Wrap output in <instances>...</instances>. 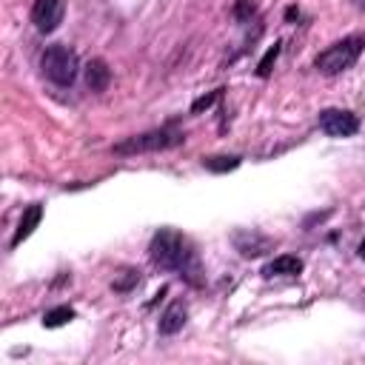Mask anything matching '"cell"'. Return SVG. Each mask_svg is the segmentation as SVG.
<instances>
[{"label":"cell","instance_id":"cell-1","mask_svg":"<svg viewBox=\"0 0 365 365\" xmlns=\"http://www.w3.org/2000/svg\"><path fill=\"white\" fill-rule=\"evenodd\" d=\"M148 251H151V259H154L160 268H168V271H182V274H188V271L197 265L188 240H185L182 234H177V231H168V228L154 234Z\"/></svg>","mask_w":365,"mask_h":365},{"label":"cell","instance_id":"cell-2","mask_svg":"<svg viewBox=\"0 0 365 365\" xmlns=\"http://www.w3.org/2000/svg\"><path fill=\"white\" fill-rule=\"evenodd\" d=\"M40 66H43V74H46L51 83H57V86H71L74 77H77V68H80L77 54H74L68 46H60V43H57V46H48V48L43 51Z\"/></svg>","mask_w":365,"mask_h":365},{"label":"cell","instance_id":"cell-3","mask_svg":"<svg viewBox=\"0 0 365 365\" xmlns=\"http://www.w3.org/2000/svg\"><path fill=\"white\" fill-rule=\"evenodd\" d=\"M362 48H365V40H362V37H345V40L328 46V48L317 57V68H319L322 74H339V71L351 68V66L359 60Z\"/></svg>","mask_w":365,"mask_h":365},{"label":"cell","instance_id":"cell-4","mask_svg":"<svg viewBox=\"0 0 365 365\" xmlns=\"http://www.w3.org/2000/svg\"><path fill=\"white\" fill-rule=\"evenodd\" d=\"M185 140L182 131H174V128H157V131H145V134H134L123 143L114 145L117 154H140V151H163V148H171V145H180Z\"/></svg>","mask_w":365,"mask_h":365},{"label":"cell","instance_id":"cell-5","mask_svg":"<svg viewBox=\"0 0 365 365\" xmlns=\"http://www.w3.org/2000/svg\"><path fill=\"white\" fill-rule=\"evenodd\" d=\"M319 128L328 137H351L359 131V120L345 108H325L319 111Z\"/></svg>","mask_w":365,"mask_h":365},{"label":"cell","instance_id":"cell-6","mask_svg":"<svg viewBox=\"0 0 365 365\" xmlns=\"http://www.w3.org/2000/svg\"><path fill=\"white\" fill-rule=\"evenodd\" d=\"M63 20V0H34L31 6V23L37 31H54Z\"/></svg>","mask_w":365,"mask_h":365},{"label":"cell","instance_id":"cell-7","mask_svg":"<svg viewBox=\"0 0 365 365\" xmlns=\"http://www.w3.org/2000/svg\"><path fill=\"white\" fill-rule=\"evenodd\" d=\"M299 271H302V259L299 257H291V254H282V257L271 259L262 268L265 277H291V274H299Z\"/></svg>","mask_w":365,"mask_h":365},{"label":"cell","instance_id":"cell-8","mask_svg":"<svg viewBox=\"0 0 365 365\" xmlns=\"http://www.w3.org/2000/svg\"><path fill=\"white\" fill-rule=\"evenodd\" d=\"M40 217H43V205H29V208L23 211V217H20V225H17L14 237H11V245H20V242H23V240L37 228Z\"/></svg>","mask_w":365,"mask_h":365},{"label":"cell","instance_id":"cell-9","mask_svg":"<svg viewBox=\"0 0 365 365\" xmlns=\"http://www.w3.org/2000/svg\"><path fill=\"white\" fill-rule=\"evenodd\" d=\"M108 80H111V71H108V66H106V60H91L88 66H86V83H88V88L91 91H103L106 86H108Z\"/></svg>","mask_w":365,"mask_h":365},{"label":"cell","instance_id":"cell-10","mask_svg":"<svg viewBox=\"0 0 365 365\" xmlns=\"http://www.w3.org/2000/svg\"><path fill=\"white\" fill-rule=\"evenodd\" d=\"M185 325V305L182 302H171L165 308V314L160 317V334H177Z\"/></svg>","mask_w":365,"mask_h":365},{"label":"cell","instance_id":"cell-11","mask_svg":"<svg viewBox=\"0 0 365 365\" xmlns=\"http://www.w3.org/2000/svg\"><path fill=\"white\" fill-rule=\"evenodd\" d=\"M71 319H74V308H68V305H57V308L43 314V325L46 328H60V325H66Z\"/></svg>","mask_w":365,"mask_h":365},{"label":"cell","instance_id":"cell-12","mask_svg":"<svg viewBox=\"0 0 365 365\" xmlns=\"http://www.w3.org/2000/svg\"><path fill=\"white\" fill-rule=\"evenodd\" d=\"M202 165L214 174H225V171H234L240 165V157H205Z\"/></svg>","mask_w":365,"mask_h":365},{"label":"cell","instance_id":"cell-13","mask_svg":"<svg viewBox=\"0 0 365 365\" xmlns=\"http://www.w3.org/2000/svg\"><path fill=\"white\" fill-rule=\"evenodd\" d=\"M277 57H279V43H274V46L262 54V60H259V66H257V74H259V77H268V74H271V66L277 63Z\"/></svg>","mask_w":365,"mask_h":365},{"label":"cell","instance_id":"cell-14","mask_svg":"<svg viewBox=\"0 0 365 365\" xmlns=\"http://www.w3.org/2000/svg\"><path fill=\"white\" fill-rule=\"evenodd\" d=\"M220 100V91H211V94H205V97H200V100H194L191 103V111L194 114H200V111H205V108H211L214 103Z\"/></svg>","mask_w":365,"mask_h":365},{"label":"cell","instance_id":"cell-15","mask_svg":"<svg viewBox=\"0 0 365 365\" xmlns=\"http://www.w3.org/2000/svg\"><path fill=\"white\" fill-rule=\"evenodd\" d=\"M140 282V277H137V271H125V277L123 279H114L111 285H114V291H128L131 285H137Z\"/></svg>","mask_w":365,"mask_h":365},{"label":"cell","instance_id":"cell-16","mask_svg":"<svg viewBox=\"0 0 365 365\" xmlns=\"http://www.w3.org/2000/svg\"><path fill=\"white\" fill-rule=\"evenodd\" d=\"M251 14H254V3H251V0H237L234 17H237V20H248Z\"/></svg>","mask_w":365,"mask_h":365},{"label":"cell","instance_id":"cell-17","mask_svg":"<svg viewBox=\"0 0 365 365\" xmlns=\"http://www.w3.org/2000/svg\"><path fill=\"white\" fill-rule=\"evenodd\" d=\"M285 17H288V20H294V17H299V11H297V9H294V6H291V9H288V11H285Z\"/></svg>","mask_w":365,"mask_h":365},{"label":"cell","instance_id":"cell-18","mask_svg":"<svg viewBox=\"0 0 365 365\" xmlns=\"http://www.w3.org/2000/svg\"><path fill=\"white\" fill-rule=\"evenodd\" d=\"M359 257H362V259H365V240H362V242H359Z\"/></svg>","mask_w":365,"mask_h":365}]
</instances>
